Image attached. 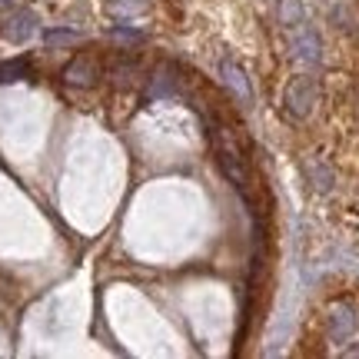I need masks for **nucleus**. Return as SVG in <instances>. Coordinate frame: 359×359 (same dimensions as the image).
<instances>
[{
  "label": "nucleus",
  "instance_id": "f257e3e1",
  "mask_svg": "<svg viewBox=\"0 0 359 359\" xmlns=\"http://www.w3.org/2000/svg\"><path fill=\"white\" fill-rule=\"evenodd\" d=\"M320 100V83L316 77H296L286 93H283V107H286V114L293 116V120H306L313 114V107Z\"/></svg>",
  "mask_w": 359,
  "mask_h": 359
},
{
  "label": "nucleus",
  "instance_id": "f03ea898",
  "mask_svg": "<svg viewBox=\"0 0 359 359\" xmlns=\"http://www.w3.org/2000/svg\"><path fill=\"white\" fill-rule=\"evenodd\" d=\"M100 60L97 57H74L70 64L64 67V83H70V87L77 90H90L97 80H100Z\"/></svg>",
  "mask_w": 359,
  "mask_h": 359
},
{
  "label": "nucleus",
  "instance_id": "7ed1b4c3",
  "mask_svg": "<svg viewBox=\"0 0 359 359\" xmlns=\"http://www.w3.org/2000/svg\"><path fill=\"white\" fill-rule=\"evenodd\" d=\"M37 13L34 11H13L7 20H4V27H0V34H4V40H11V43H27V40L37 34Z\"/></svg>",
  "mask_w": 359,
  "mask_h": 359
},
{
  "label": "nucleus",
  "instance_id": "20e7f679",
  "mask_svg": "<svg viewBox=\"0 0 359 359\" xmlns=\"http://www.w3.org/2000/svg\"><path fill=\"white\" fill-rule=\"evenodd\" d=\"M330 339L333 343H349L353 339V333H356V326H359V316H356V309L346 306V303H339V306L330 309Z\"/></svg>",
  "mask_w": 359,
  "mask_h": 359
},
{
  "label": "nucleus",
  "instance_id": "39448f33",
  "mask_svg": "<svg viewBox=\"0 0 359 359\" xmlns=\"http://www.w3.org/2000/svg\"><path fill=\"white\" fill-rule=\"evenodd\" d=\"M293 57L296 60H303V64L316 67L323 60V40L316 30H309V27H303L299 34L293 37Z\"/></svg>",
  "mask_w": 359,
  "mask_h": 359
},
{
  "label": "nucleus",
  "instance_id": "423d86ee",
  "mask_svg": "<svg viewBox=\"0 0 359 359\" xmlns=\"http://www.w3.org/2000/svg\"><path fill=\"white\" fill-rule=\"evenodd\" d=\"M219 77H223L226 90H230V93L240 103H250V100H253V87H250V80H246V74H243V67H240V64L223 60V64H219Z\"/></svg>",
  "mask_w": 359,
  "mask_h": 359
},
{
  "label": "nucleus",
  "instance_id": "0eeeda50",
  "mask_svg": "<svg viewBox=\"0 0 359 359\" xmlns=\"http://www.w3.org/2000/svg\"><path fill=\"white\" fill-rule=\"evenodd\" d=\"M180 93V70L173 64H160L150 74V87H147V97H173Z\"/></svg>",
  "mask_w": 359,
  "mask_h": 359
},
{
  "label": "nucleus",
  "instance_id": "6e6552de",
  "mask_svg": "<svg viewBox=\"0 0 359 359\" xmlns=\"http://www.w3.org/2000/svg\"><path fill=\"white\" fill-rule=\"evenodd\" d=\"M306 177H309V183H313V190L316 193H330L333 190V170L326 167V163H323V160H316V156H313V160H306Z\"/></svg>",
  "mask_w": 359,
  "mask_h": 359
},
{
  "label": "nucleus",
  "instance_id": "1a4fd4ad",
  "mask_svg": "<svg viewBox=\"0 0 359 359\" xmlns=\"http://www.w3.org/2000/svg\"><path fill=\"white\" fill-rule=\"evenodd\" d=\"M80 40H83V34L74 30V27H47V30H43V43L53 47V50H57V47H74Z\"/></svg>",
  "mask_w": 359,
  "mask_h": 359
},
{
  "label": "nucleus",
  "instance_id": "9d476101",
  "mask_svg": "<svg viewBox=\"0 0 359 359\" xmlns=\"http://www.w3.org/2000/svg\"><path fill=\"white\" fill-rule=\"evenodd\" d=\"M147 7H150L147 0H110V4H107V11L114 13V17H127V20L147 13Z\"/></svg>",
  "mask_w": 359,
  "mask_h": 359
},
{
  "label": "nucleus",
  "instance_id": "9b49d317",
  "mask_svg": "<svg viewBox=\"0 0 359 359\" xmlns=\"http://www.w3.org/2000/svg\"><path fill=\"white\" fill-rule=\"evenodd\" d=\"M276 13H280V24L283 27H299V24H303V17H306L299 0H280Z\"/></svg>",
  "mask_w": 359,
  "mask_h": 359
},
{
  "label": "nucleus",
  "instance_id": "f8f14e48",
  "mask_svg": "<svg viewBox=\"0 0 359 359\" xmlns=\"http://www.w3.org/2000/svg\"><path fill=\"white\" fill-rule=\"evenodd\" d=\"M137 74V64L133 60H127L123 53L114 60V67H110V77H116V83H130V77Z\"/></svg>",
  "mask_w": 359,
  "mask_h": 359
},
{
  "label": "nucleus",
  "instance_id": "ddd939ff",
  "mask_svg": "<svg viewBox=\"0 0 359 359\" xmlns=\"http://www.w3.org/2000/svg\"><path fill=\"white\" fill-rule=\"evenodd\" d=\"M7 4H11V0H0V7H7Z\"/></svg>",
  "mask_w": 359,
  "mask_h": 359
}]
</instances>
